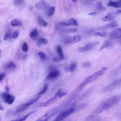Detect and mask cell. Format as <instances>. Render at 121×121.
<instances>
[{
	"label": "cell",
	"mask_w": 121,
	"mask_h": 121,
	"mask_svg": "<svg viewBox=\"0 0 121 121\" xmlns=\"http://www.w3.org/2000/svg\"><path fill=\"white\" fill-rule=\"evenodd\" d=\"M28 44L26 42H25L23 43L22 46V50L24 52H26L28 51Z\"/></svg>",
	"instance_id": "d6a6232c"
},
{
	"label": "cell",
	"mask_w": 121,
	"mask_h": 121,
	"mask_svg": "<svg viewBox=\"0 0 121 121\" xmlns=\"http://www.w3.org/2000/svg\"><path fill=\"white\" fill-rule=\"evenodd\" d=\"M47 89H48V85L47 84H45L44 86L43 89L37 94L38 95H43V94H44L47 91Z\"/></svg>",
	"instance_id": "1f68e13d"
},
{
	"label": "cell",
	"mask_w": 121,
	"mask_h": 121,
	"mask_svg": "<svg viewBox=\"0 0 121 121\" xmlns=\"http://www.w3.org/2000/svg\"><path fill=\"white\" fill-rule=\"evenodd\" d=\"M119 82H120V81L118 79L113 81L112 83H111L108 86H105V87L104 88V90H105V91L111 90V89H112V88L115 87L119 83Z\"/></svg>",
	"instance_id": "9a60e30c"
},
{
	"label": "cell",
	"mask_w": 121,
	"mask_h": 121,
	"mask_svg": "<svg viewBox=\"0 0 121 121\" xmlns=\"http://www.w3.org/2000/svg\"><path fill=\"white\" fill-rule=\"evenodd\" d=\"M35 112H31L30 113H29L28 114H27L26 115H24L23 116H21L18 118H17L16 119H14V120H11V121H25L26 120V119L28 117V116L29 115H30L31 114H32L33 113H34Z\"/></svg>",
	"instance_id": "603a6c76"
},
{
	"label": "cell",
	"mask_w": 121,
	"mask_h": 121,
	"mask_svg": "<svg viewBox=\"0 0 121 121\" xmlns=\"http://www.w3.org/2000/svg\"><path fill=\"white\" fill-rule=\"evenodd\" d=\"M11 36V33L10 31H8L6 34L5 35H4V38H3V39L4 40L6 41V40H7L8 39H9Z\"/></svg>",
	"instance_id": "d590c367"
},
{
	"label": "cell",
	"mask_w": 121,
	"mask_h": 121,
	"mask_svg": "<svg viewBox=\"0 0 121 121\" xmlns=\"http://www.w3.org/2000/svg\"><path fill=\"white\" fill-rule=\"evenodd\" d=\"M18 35H19V32H18V31L17 30V31H15V32L12 34V37L13 38H14V39L16 38H17V37H18Z\"/></svg>",
	"instance_id": "f35d334b"
},
{
	"label": "cell",
	"mask_w": 121,
	"mask_h": 121,
	"mask_svg": "<svg viewBox=\"0 0 121 121\" xmlns=\"http://www.w3.org/2000/svg\"><path fill=\"white\" fill-rule=\"evenodd\" d=\"M69 71L70 72H74V71L76 70V69L77 68V65L76 62H72V63L70 64V66L69 67Z\"/></svg>",
	"instance_id": "f1b7e54d"
},
{
	"label": "cell",
	"mask_w": 121,
	"mask_h": 121,
	"mask_svg": "<svg viewBox=\"0 0 121 121\" xmlns=\"http://www.w3.org/2000/svg\"><path fill=\"white\" fill-rule=\"evenodd\" d=\"M10 24L11 26H22V23L21 21L17 19H14L13 20H12L11 21Z\"/></svg>",
	"instance_id": "7402d4cb"
},
{
	"label": "cell",
	"mask_w": 121,
	"mask_h": 121,
	"mask_svg": "<svg viewBox=\"0 0 121 121\" xmlns=\"http://www.w3.org/2000/svg\"><path fill=\"white\" fill-rule=\"evenodd\" d=\"M24 0H14L13 1V2L14 4L16 6H19L24 3Z\"/></svg>",
	"instance_id": "836d02e7"
},
{
	"label": "cell",
	"mask_w": 121,
	"mask_h": 121,
	"mask_svg": "<svg viewBox=\"0 0 121 121\" xmlns=\"http://www.w3.org/2000/svg\"><path fill=\"white\" fill-rule=\"evenodd\" d=\"M96 14H97V13H96V12H95V11H93V12H91L88 13V15H90V16L95 15Z\"/></svg>",
	"instance_id": "b9f144b4"
},
{
	"label": "cell",
	"mask_w": 121,
	"mask_h": 121,
	"mask_svg": "<svg viewBox=\"0 0 121 121\" xmlns=\"http://www.w3.org/2000/svg\"><path fill=\"white\" fill-rule=\"evenodd\" d=\"M16 68V65L13 61L9 62V63H8L6 65L5 67L6 69L9 70H13L14 69H15Z\"/></svg>",
	"instance_id": "ffe728a7"
},
{
	"label": "cell",
	"mask_w": 121,
	"mask_h": 121,
	"mask_svg": "<svg viewBox=\"0 0 121 121\" xmlns=\"http://www.w3.org/2000/svg\"><path fill=\"white\" fill-rule=\"evenodd\" d=\"M121 99L120 96H114L104 101L101 105L103 107L104 111H106L113 105L119 103Z\"/></svg>",
	"instance_id": "7a4b0ae2"
},
{
	"label": "cell",
	"mask_w": 121,
	"mask_h": 121,
	"mask_svg": "<svg viewBox=\"0 0 121 121\" xmlns=\"http://www.w3.org/2000/svg\"><path fill=\"white\" fill-rule=\"evenodd\" d=\"M118 25L116 21H112L111 23H109L108 24L105 25L103 26V28H113L118 26Z\"/></svg>",
	"instance_id": "cb8c5ba5"
},
{
	"label": "cell",
	"mask_w": 121,
	"mask_h": 121,
	"mask_svg": "<svg viewBox=\"0 0 121 121\" xmlns=\"http://www.w3.org/2000/svg\"><path fill=\"white\" fill-rule=\"evenodd\" d=\"M0 52H1V51H0Z\"/></svg>",
	"instance_id": "c3c4849f"
},
{
	"label": "cell",
	"mask_w": 121,
	"mask_h": 121,
	"mask_svg": "<svg viewBox=\"0 0 121 121\" xmlns=\"http://www.w3.org/2000/svg\"><path fill=\"white\" fill-rule=\"evenodd\" d=\"M55 7L54 6L51 7L48 11L47 12V15L48 17H51L55 13Z\"/></svg>",
	"instance_id": "484cf974"
},
{
	"label": "cell",
	"mask_w": 121,
	"mask_h": 121,
	"mask_svg": "<svg viewBox=\"0 0 121 121\" xmlns=\"http://www.w3.org/2000/svg\"><path fill=\"white\" fill-rule=\"evenodd\" d=\"M116 12L117 13H121V9L117 11Z\"/></svg>",
	"instance_id": "f6af8a7d"
},
{
	"label": "cell",
	"mask_w": 121,
	"mask_h": 121,
	"mask_svg": "<svg viewBox=\"0 0 121 121\" xmlns=\"http://www.w3.org/2000/svg\"><path fill=\"white\" fill-rule=\"evenodd\" d=\"M56 51H57L58 55L59 56V57L62 60H63L64 59V56L62 49L60 45H58L56 47Z\"/></svg>",
	"instance_id": "d6986e66"
},
{
	"label": "cell",
	"mask_w": 121,
	"mask_h": 121,
	"mask_svg": "<svg viewBox=\"0 0 121 121\" xmlns=\"http://www.w3.org/2000/svg\"><path fill=\"white\" fill-rule=\"evenodd\" d=\"M38 23L41 26H46L48 25L47 22L40 17H39L38 18Z\"/></svg>",
	"instance_id": "d4e9b609"
},
{
	"label": "cell",
	"mask_w": 121,
	"mask_h": 121,
	"mask_svg": "<svg viewBox=\"0 0 121 121\" xmlns=\"http://www.w3.org/2000/svg\"></svg>",
	"instance_id": "f907efd6"
},
{
	"label": "cell",
	"mask_w": 121,
	"mask_h": 121,
	"mask_svg": "<svg viewBox=\"0 0 121 121\" xmlns=\"http://www.w3.org/2000/svg\"><path fill=\"white\" fill-rule=\"evenodd\" d=\"M109 36L112 39L121 38V28H117L113 30L109 33Z\"/></svg>",
	"instance_id": "30bf717a"
},
{
	"label": "cell",
	"mask_w": 121,
	"mask_h": 121,
	"mask_svg": "<svg viewBox=\"0 0 121 121\" xmlns=\"http://www.w3.org/2000/svg\"><path fill=\"white\" fill-rule=\"evenodd\" d=\"M81 37L79 35H77L75 36H70L65 37L63 39V42L65 43L71 44L74 43L78 42L81 40Z\"/></svg>",
	"instance_id": "8992f818"
},
{
	"label": "cell",
	"mask_w": 121,
	"mask_h": 121,
	"mask_svg": "<svg viewBox=\"0 0 121 121\" xmlns=\"http://www.w3.org/2000/svg\"><path fill=\"white\" fill-rule=\"evenodd\" d=\"M111 45H112L111 42L109 40H106L103 43L102 45L99 48V50H102L104 49L107 47H109V46H111Z\"/></svg>",
	"instance_id": "44dd1931"
},
{
	"label": "cell",
	"mask_w": 121,
	"mask_h": 121,
	"mask_svg": "<svg viewBox=\"0 0 121 121\" xmlns=\"http://www.w3.org/2000/svg\"><path fill=\"white\" fill-rule=\"evenodd\" d=\"M60 75V72L59 70L55 69V68H52L50 73L45 78V80H47L53 78H55L59 77Z\"/></svg>",
	"instance_id": "8fae6325"
},
{
	"label": "cell",
	"mask_w": 121,
	"mask_h": 121,
	"mask_svg": "<svg viewBox=\"0 0 121 121\" xmlns=\"http://www.w3.org/2000/svg\"><path fill=\"white\" fill-rule=\"evenodd\" d=\"M48 43V40L45 38H40L38 40L37 42V44L38 45H45Z\"/></svg>",
	"instance_id": "83f0119b"
},
{
	"label": "cell",
	"mask_w": 121,
	"mask_h": 121,
	"mask_svg": "<svg viewBox=\"0 0 121 121\" xmlns=\"http://www.w3.org/2000/svg\"><path fill=\"white\" fill-rule=\"evenodd\" d=\"M5 88H6V90H7V91H9V87H8V86H6Z\"/></svg>",
	"instance_id": "bcb514c9"
},
{
	"label": "cell",
	"mask_w": 121,
	"mask_h": 121,
	"mask_svg": "<svg viewBox=\"0 0 121 121\" xmlns=\"http://www.w3.org/2000/svg\"><path fill=\"white\" fill-rule=\"evenodd\" d=\"M117 13H109L107 15H106L105 16H104V17H103L102 18V20L104 21H109V20H111L113 19L115 17H116V15Z\"/></svg>",
	"instance_id": "2e32d148"
},
{
	"label": "cell",
	"mask_w": 121,
	"mask_h": 121,
	"mask_svg": "<svg viewBox=\"0 0 121 121\" xmlns=\"http://www.w3.org/2000/svg\"><path fill=\"white\" fill-rule=\"evenodd\" d=\"M5 77V73H0V81H1Z\"/></svg>",
	"instance_id": "60d3db41"
},
{
	"label": "cell",
	"mask_w": 121,
	"mask_h": 121,
	"mask_svg": "<svg viewBox=\"0 0 121 121\" xmlns=\"http://www.w3.org/2000/svg\"><path fill=\"white\" fill-rule=\"evenodd\" d=\"M38 36V31L36 28L34 29L30 33V36L33 40H36Z\"/></svg>",
	"instance_id": "ac0fdd59"
},
{
	"label": "cell",
	"mask_w": 121,
	"mask_h": 121,
	"mask_svg": "<svg viewBox=\"0 0 121 121\" xmlns=\"http://www.w3.org/2000/svg\"><path fill=\"white\" fill-rule=\"evenodd\" d=\"M72 1H73V2H76L77 1H76V0H72Z\"/></svg>",
	"instance_id": "7dc6e473"
},
{
	"label": "cell",
	"mask_w": 121,
	"mask_h": 121,
	"mask_svg": "<svg viewBox=\"0 0 121 121\" xmlns=\"http://www.w3.org/2000/svg\"><path fill=\"white\" fill-rule=\"evenodd\" d=\"M108 68L107 67H103L99 70L97 71V72H95L94 74H93L91 75V76L86 78L84 80V81L82 83H81L79 85V86L78 87V90L80 91L87 84H88V83L96 79L98 77H99L100 76L102 75L104 73V72Z\"/></svg>",
	"instance_id": "6da1fadb"
},
{
	"label": "cell",
	"mask_w": 121,
	"mask_h": 121,
	"mask_svg": "<svg viewBox=\"0 0 121 121\" xmlns=\"http://www.w3.org/2000/svg\"></svg>",
	"instance_id": "681fc988"
},
{
	"label": "cell",
	"mask_w": 121,
	"mask_h": 121,
	"mask_svg": "<svg viewBox=\"0 0 121 121\" xmlns=\"http://www.w3.org/2000/svg\"><path fill=\"white\" fill-rule=\"evenodd\" d=\"M94 35L101 37H105L106 35V34L105 32H96L94 34Z\"/></svg>",
	"instance_id": "e575fe53"
},
{
	"label": "cell",
	"mask_w": 121,
	"mask_h": 121,
	"mask_svg": "<svg viewBox=\"0 0 121 121\" xmlns=\"http://www.w3.org/2000/svg\"><path fill=\"white\" fill-rule=\"evenodd\" d=\"M96 6H97V8L99 10H100L102 11H104L106 9V8L103 5V4L101 1L98 2L96 4Z\"/></svg>",
	"instance_id": "4dcf8cb0"
},
{
	"label": "cell",
	"mask_w": 121,
	"mask_h": 121,
	"mask_svg": "<svg viewBox=\"0 0 121 121\" xmlns=\"http://www.w3.org/2000/svg\"><path fill=\"white\" fill-rule=\"evenodd\" d=\"M82 66L84 68H89L91 66V64L89 62L86 61L82 63Z\"/></svg>",
	"instance_id": "74e56055"
},
{
	"label": "cell",
	"mask_w": 121,
	"mask_h": 121,
	"mask_svg": "<svg viewBox=\"0 0 121 121\" xmlns=\"http://www.w3.org/2000/svg\"><path fill=\"white\" fill-rule=\"evenodd\" d=\"M48 7V4L46 1L44 0H40L35 5V7L39 10H43L45 9Z\"/></svg>",
	"instance_id": "5bb4252c"
},
{
	"label": "cell",
	"mask_w": 121,
	"mask_h": 121,
	"mask_svg": "<svg viewBox=\"0 0 121 121\" xmlns=\"http://www.w3.org/2000/svg\"><path fill=\"white\" fill-rule=\"evenodd\" d=\"M76 28H64L63 29H62V32L64 33H75L77 31Z\"/></svg>",
	"instance_id": "4316f807"
},
{
	"label": "cell",
	"mask_w": 121,
	"mask_h": 121,
	"mask_svg": "<svg viewBox=\"0 0 121 121\" xmlns=\"http://www.w3.org/2000/svg\"><path fill=\"white\" fill-rule=\"evenodd\" d=\"M97 44H98V42H94L92 43H90L86 44L85 46L80 47L78 48V51L79 52H84L86 51H89L95 47Z\"/></svg>",
	"instance_id": "ba28073f"
},
{
	"label": "cell",
	"mask_w": 121,
	"mask_h": 121,
	"mask_svg": "<svg viewBox=\"0 0 121 121\" xmlns=\"http://www.w3.org/2000/svg\"><path fill=\"white\" fill-rule=\"evenodd\" d=\"M38 54L39 57L42 60H45L47 57L46 54L43 52H39L38 53Z\"/></svg>",
	"instance_id": "8d00e7d4"
},
{
	"label": "cell",
	"mask_w": 121,
	"mask_h": 121,
	"mask_svg": "<svg viewBox=\"0 0 121 121\" xmlns=\"http://www.w3.org/2000/svg\"><path fill=\"white\" fill-rule=\"evenodd\" d=\"M64 71L66 72H68L69 71V67H65L64 68Z\"/></svg>",
	"instance_id": "7bdbcfd3"
},
{
	"label": "cell",
	"mask_w": 121,
	"mask_h": 121,
	"mask_svg": "<svg viewBox=\"0 0 121 121\" xmlns=\"http://www.w3.org/2000/svg\"><path fill=\"white\" fill-rule=\"evenodd\" d=\"M59 109L58 107L50 109L47 111L42 116L40 117L39 119L43 121H48V120L52 117L54 114H55L59 111Z\"/></svg>",
	"instance_id": "5b68a950"
},
{
	"label": "cell",
	"mask_w": 121,
	"mask_h": 121,
	"mask_svg": "<svg viewBox=\"0 0 121 121\" xmlns=\"http://www.w3.org/2000/svg\"><path fill=\"white\" fill-rule=\"evenodd\" d=\"M2 98L3 101L9 104H11L15 100V96L9 94L7 92L4 93L2 95Z\"/></svg>",
	"instance_id": "9c48e42d"
},
{
	"label": "cell",
	"mask_w": 121,
	"mask_h": 121,
	"mask_svg": "<svg viewBox=\"0 0 121 121\" xmlns=\"http://www.w3.org/2000/svg\"><path fill=\"white\" fill-rule=\"evenodd\" d=\"M108 5L110 7H113L114 8H119L121 7V0L119 1H112L110 0L109 1V2L108 3Z\"/></svg>",
	"instance_id": "e0dca14e"
},
{
	"label": "cell",
	"mask_w": 121,
	"mask_h": 121,
	"mask_svg": "<svg viewBox=\"0 0 121 121\" xmlns=\"http://www.w3.org/2000/svg\"><path fill=\"white\" fill-rule=\"evenodd\" d=\"M52 60H53L54 62H60V61H61L62 60H61L60 58L59 57H54L53 58Z\"/></svg>",
	"instance_id": "ab89813d"
},
{
	"label": "cell",
	"mask_w": 121,
	"mask_h": 121,
	"mask_svg": "<svg viewBox=\"0 0 121 121\" xmlns=\"http://www.w3.org/2000/svg\"><path fill=\"white\" fill-rule=\"evenodd\" d=\"M104 111V109L103 107L101 105L100 106H99L98 108H97L94 111H93L91 113H90L87 116V117L86 118V121H88L91 119H92L96 117L97 115H98L99 114H100Z\"/></svg>",
	"instance_id": "52a82bcc"
},
{
	"label": "cell",
	"mask_w": 121,
	"mask_h": 121,
	"mask_svg": "<svg viewBox=\"0 0 121 121\" xmlns=\"http://www.w3.org/2000/svg\"><path fill=\"white\" fill-rule=\"evenodd\" d=\"M59 25L63 26H77L78 25V21L75 18H71L67 21L60 22L59 23Z\"/></svg>",
	"instance_id": "7c38bea8"
},
{
	"label": "cell",
	"mask_w": 121,
	"mask_h": 121,
	"mask_svg": "<svg viewBox=\"0 0 121 121\" xmlns=\"http://www.w3.org/2000/svg\"><path fill=\"white\" fill-rule=\"evenodd\" d=\"M56 94H57V95L58 97H59V98H60V97H61L64 96L65 95H66V94H67V93H66L65 91H63L62 89H60L57 91V92L56 93Z\"/></svg>",
	"instance_id": "f546056e"
},
{
	"label": "cell",
	"mask_w": 121,
	"mask_h": 121,
	"mask_svg": "<svg viewBox=\"0 0 121 121\" xmlns=\"http://www.w3.org/2000/svg\"><path fill=\"white\" fill-rule=\"evenodd\" d=\"M75 107L76 104L74 103L72 105V106L69 109L60 113L53 121H62L64 118L69 116L70 114H71L74 112Z\"/></svg>",
	"instance_id": "277c9868"
},
{
	"label": "cell",
	"mask_w": 121,
	"mask_h": 121,
	"mask_svg": "<svg viewBox=\"0 0 121 121\" xmlns=\"http://www.w3.org/2000/svg\"><path fill=\"white\" fill-rule=\"evenodd\" d=\"M4 108L3 107V106H2V105L0 103V111L1 110H4Z\"/></svg>",
	"instance_id": "ee69618b"
},
{
	"label": "cell",
	"mask_w": 121,
	"mask_h": 121,
	"mask_svg": "<svg viewBox=\"0 0 121 121\" xmlns=\"http://www.w3.org/2000/svg\"><path fill=\"white\" fill-rule=\"evenodd\" d=\"M40 97H41L40 95H38L37 96L33 98L29 101H28L27 103H24L23 104L20 105L16 109L15 113H20V112H22L26 111V109H27L29 108V107L30 105H31L35 103L36 101H37V100L40 98Z\"/></svg>",
	"instance_id": "3957f363"
},
{
	"label": "cell",
	"mask_w": 121,
	"mask_h": 121,
	"mask_svg": "<svg viewBox=\"0 0 121 121\" xmlns=\"http://www.w3.org/2000/svg\"><path fill=\"white\" fill-rule=\"evenodd\" d=\"M59 98L57 94L56 93L55 95L52 98H51L50 99L48 100V101L44 102L42 104V106H43V107H47V106H48L52 104H53V103H54Z\"/></svg>",
	"instance_id": "4fadbf2b"
}]
</instances>
